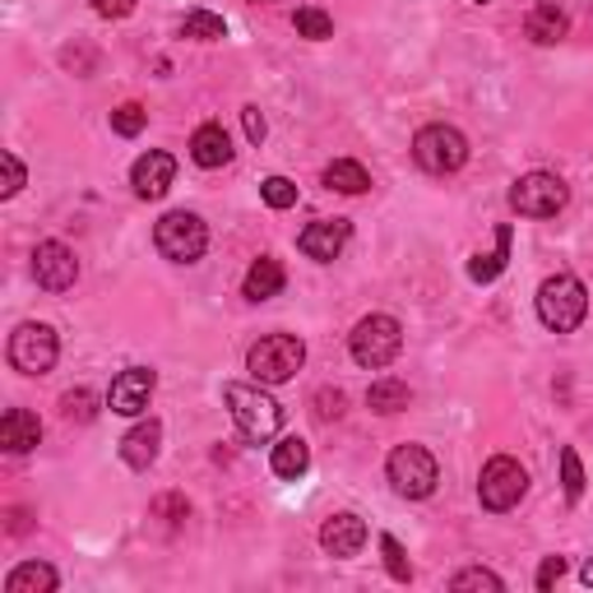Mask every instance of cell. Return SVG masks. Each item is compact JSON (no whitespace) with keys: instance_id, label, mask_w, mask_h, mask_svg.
Instances as JSON below:
<instances>
[{"instance_id":"cell-1","label":"cell","mask_w":593,"mask_h":593,"mask_svg":"<svg viewBox=\"0 0 593 593\" xmlns=\"http://www.w3.org/2000/svg\"><path fill=\"white\" fill-rule=\"evenodd\" d=\"M223 404H228L232 422H237V431H241V441H246V446L274 441L278 427H283V408L270 399L265 389H260V381L255 385H237V381L223 385Z\"/></svg>"},{"instance_id":"cell-2","label":"cell","mask_w":593,"mask_h":593,"mask_svg":"<svg viewBox=\"0 0 593 593\" xmlns=\"http://www.w3.org/2000/svg\"><path fill=\"white\" fill-rule=\"evenodd\" d=\"M589 316V288L575 274H552L538 288V320L552 334H575Z\"/></svg>"},{"instance_id":"cell-3","label":"cell","mask_w":593,"mask_h":593,"mask_svg":"<svg viewBox=\"0 0 593 593\" xmlns=\"http://www.w3.org/2000/svg\"><path fill=\"white\" fill-rule=\"evenodd\" d=\"M153 246H158V255L172 260V265H195V260L209 251V228L200 213L172 209L158 218V228H153Z\"/></svg>"},{"instance_id":"cell-4","label":"cell","mask_w":593,"mask_h":593,"mask_svg":"<svg viewBox=\"0 0 593 593\" xmlns=\"http://www.w3.org/2000/svg\"><path fill=\"white\" fill-rule=\"evenodd\" d=\"M399 348H404V325L394 316H366V320H358L353 334H348V353H353V362L366 371L389 366L399 358Z\"/></svg>"},{"instance_id":"cell-5","label":"cell","mask_w":593,"mask_h":593,"mask_svg":"<svg viewBox=\"0 0 593 593\" xmlns=\"http://www.w3.org/2000/svg\"><path fill=\"white\" fill-rule=\"evenodd\" d=\"M306 362V343L297 334H265L251 353H246V371L260 385H283L293 381Z\"/></svg>"},{"instance_id":"cell-6","label":"cell","mask_w":593,"mask_h":593,"mask_svg":"<svg viewBox=\"0 0 593 593\" xmlns=\"http://www.w3.org/2000/svg\"><path fill=\"white\" fill-rule=\"evenodd\" d=\"M385 477L404 501H427L436 492V482H441V469H436L427 446H399L385 459Z\"/></svg>"},{"instance_id":"cell-7","label":"cell","mask_w":593,"mask_h":593,"mask_svg":"<svg viewBox=\"0 0 593 593\" xmlns=\"http://www.w3.org/2000/svg\"><path fill=\"white\" fill-rule=\"evenodd\" d=\"M413 158L422 172H431V177H450V172H459L469 163V140L459 135L454 125H422L413 135Z\"/></svg>"},{"instance_id":"cell-8","label":"cell","mask_w":593,"mask_h":593,"mask_svg":"<svg viewBox=\"0 0 593 593\" xmlns=\"http://www.w3.org/2000/svg\"><path fill=\"white\" fill-rule=\"evenodd\" d=\"M56 358H61V339H56L52 325L29 320L10 334V366L24 371V376H47V371L56 366Z\"/></svg>"},{"instance_id":"cell-9","label":"cell","mask_w":593,"mask_h":593,"mask_svg":"<svg viewBox=\"0 0 593 593\" xmlns=\"http://www.w3.org/2000/svg\"><path fill=\"white\" fill-rule=\"evenodd\" d=\"M524 492H529V473L519 469V459L510 454H496L482 464V477H477V496L487 510H515V505L524 501Z\"/></svg>"},{"instance_id":"cell-10","label":"cell","mask_w":593,"mask_h":593,"mask_svg":"<svg viewBox=\"0 0 593 593\" xmlns=\"http://www.w3.org/2000/svg\"><path fill=\"white\" fill-rule=\"evenodd\" d=\"M570 200L565 182L557 177V172H529V177H519L510 186V209L519 218H557Z\"/></svg>"},{"instance_id":"cell-11","label":"cell","mask_w":593,"mask_h":593,"mask_svg":"<svg viewBox=\"0 0 593 593\" xmlns=\"http://www.w3.org/2000/svg\"><path fill=\"white\" fill-rule=\"evenodd\" d=\"M33 278H37V288H47V293L75 288L79 255L65 246V241H37V251H33Z\"/></svg>"},{"instance_id":"cell-12","label":"cell","mask_w":593,"mask_h":593,"mask_svg":"<svg viewBox=\"0 0 593 593\" xmlns=\"http://www.w3.org/2000/svg\"><path fill=\"white\" fill-rule=\"evenodd\" d=\"M153 389H158V376H153L149 366H125L112 381V389H107V408L121 417H140L153 399Z\"/></svg>"},{"instance_id":"cell-13","label":"cell","mask_w":593,"mask_h":593,"mask_svg":"<svg viewBox=\"0 0 593 593\" xmlns=\"http://www.w3.org/2000/svg\"><path fill=\"white\" fill-rule=\"evenodd\" d=\"M172 182H177V158L163 149H149L144 158H135V167H130V186H135L140 200H163Z\"/></svg>"},{"instance_id":"cell-14","label":"cell","mask_w":593,"mask_h":593,"mask_svg":"<svg viewBox=\"0 0 593 593\" xmlns=\"http://www.w3.org/2000/svg\"><path fill=\"white\" fill-rule=\"evenodd\" d=\"M348 237H353V228H348L343 218H320V223L301 228L297 251L306 260H316V265H329V260H339V251L348 246Z\"/></svg>"},{"instance_id":"cell-15","label":"cell","mask_w":593,"mask_h":593,"mask_svg":"<svg viewBox=\"0 0 593 593\" xmlns=\"http://www.w3.org/2000/svg\"><path fill=\"white\" fill-rule=\"evenodd\" d=\"M320 547H325L329 557H339V561L358 557L362 547H366V524L358 515H329L320 524Z\"/></svg>"},{"instance_id":"cell-16","label":"cell","mask_w":593,"mask_h":593,"mask_svg":"<svg viewBox=\"0 0 593 593\" xmlns=\"http://www.w3.org/2000/svg\"><path fill=\"white\" fill-rule=\"evenodd\" d=\"M158 450H163V422H158V417H149V422L130 427L125 441H121V459L135 473H149L153 464H158Z\"/></svg>"},{"instance_id":"cell-17","label":"cell","mask_w":593,"mask_h":593,"mask_svg":"<svg viewBox=\"0 0 593 593\" xmlns=\"http://www.w3.org/2000/svg\"><path fill=\"white\" fill-rule=\"evenodd\" d=\"M190 158H195V167H205V172L228 167V163H232V140H228V130L218 125V121L200 125V130L190 135Z\"/></svg>"},{"instance_id":"cell-18","label":"cell","mask_w":593,"mask_h":593,"mask_svg":"<svg viewBox=\"0 0 593 593\" xmlns=\"http://www.w3.org/2000/svg\"><path fill=\"white\" fill-rule=\"evenodd\" d=\"M37 441H42L37 413H29V408H10L6 417H0V446H6L10 454H29Z\"/></svg>"},{"instance_id":"cell-19","label":"cell","mask_w":593,"mask_h":593,"mask_svg":"<svg viewBox=\"0 0 593 593\" xmlns=\"http://www.w3.org/2000/svg\"><path fill=\"white\" fill-rule=\"evenodd\" d=\"M524 33H529L538 47H552V42H561L570 33V19L557 0H538V6L529 10V19H524Z\"/></svg>"},{"instance_id":"cell-20","label":"cell","mask_w":593,"mask_h":593,"mask_svg":"<svg viewBox=\"0 0 593 593\" xmlns=\"http://www.w3.org/2000/svg\"><path fill=\"white\" fill-rule=\"evenodd\" d=\"M283 283H288V274H283V265L274 255H260L255 265L246 270V283H241V293H246V301H270L283 293Z\"/></svg>"},{"instance_id":"cell-21","label":"cell","mask_w":593,"mask_h":593,"mask_svg":"<svg viewBox=\"0 0 593 593\" xmlns=\"http://www.w3.org/2000/svg\"><path fill=\"white\" fill-rule=\"evenodd\" d=\"M510 241H515V228L501 223V228H496V251L473 255V260H469V278H473V283H496V278L505 274V265H510Z\"/></svg>"},{"instance_id":"cell-22","label":"cell","mask_w":593,"mask_h":593,"mask_svg":"<svg viewBox=\"0 0 593 593\" xmlns=\"http://www.w3.org/2000/svg\"><path fill=\"white\" fill-rule=\"evenodd\" d=\"M56 584H61V575L47 561H24L6 575V593H56Z\"/></svg>"},{"instance_id":"cell-23","label":"cell","mask_w":593,"mask_h":593,"mask_svg":"<svg viewBox=\"0 0 593 593\" xmlns=\"http://www.w3.org/2000/svg\"><path fill=\"white\" fill-rule=\"evenodd\" d=\"M270 469H274L278 477L297 482L306 469H311V446H306L301 436H283V441L274 446V454H270Z\"/></svg>"},{"instance_id":"cell-24","label":"cell","mask_w":593,"mask_h":593,"mask_svg":"<svg viewBox=\"0 0 593 593\" xmlns=\"http://www.w3.org/2000/svg\"><path fill=\"white\" fill-rule=\"evenodd\" d=\"M325 186L339 190V195H362V190H371V172L353 158H339V163L325 167Z\"/></svg>"},{"instance_id":"cell-25","label":"cell","mask_w":593,"mask_h":593,"mask_svg":"<svg viewBox=\"0 0 593 593\" xmlns=\"http://www.w3.org/2000/svg\"><path fill=\"white\" fill-rule=\"evenodd\" d=\"M408 404H413V389L404 381H376V385L366 389V408L371 413H385L389 417V413H404Z\"/></svg>"},{"instance_id":"cell-26","label":"cell","mask_w":593,"mask_h":593,"mask_svg":"<svg viewBox=\"0 0 593 593\" xmlns=\"http://www.w3.org/2000/svg\"><path fill=\"white\" fill-rule=\"evenodd\" d=\"M182 37L218 42V37H228V24H223V14H213V10H190V14L182 19Z\"/></svg>"},{"instance_id":"cell-27","label":"cell","mask_w":593,"mask_h":593,"mask_svg":"<svg viewBox=\"0 0 593 593\" xmlns=\"http://www.w3.org/2000/svg\"><path fill=\"white\" fill-rule=\"evenodd\" d=\"M61 417H65V422H94V417H98V394L94 389H70V394H61Z\"/></svg>"},{"instance_id":"cell-28","label":"cell","mask_w":593,"mask_h":593,"mask_svg":"<svg viewBox=\"0 0 593 593\" xmlns=\"http://www.w3.org/2000/svg\"><path fill=\"white\" fill-rule=\"evenodd\" d=\"M293 29H297V37L325 42V37H334V19H329L325 10H316V6H301V10L293 14Z\"/></svg>"},{"instance_id":"cell-29","label":"cell","mask_w":593,"mask_h":593,"mask_svg":"<svg viewBox=\"0 0 593 593\" xmlns=\"http://www.w3.org/2000/svg\"><path fill=\"white\" fill-rule=\"evenodd\" d=\"M561 487H565V501L575 505L584 496V464H580V454L575 450H561Z\"/></svg>"},{"instance_id":"cell-30","label":"cell","mask_w":593,"mask_h":593,"mask_svg":"<svg viewBox=\"0 0 593 593\" xmlns=\"http://www.w3.org/2000/svg\"><path fill=\"white\" fill-rule=\"evenodd\" d=\"M260 200H265L270 209H293V205H297V182H288V177H265V182H260Z\"/></svg>"},{"instance_id":"cell-31","label":"cell","mask_w":593,"mask_h":593,"mask_svg":"<svg viewBox=\"0 0 593 593\" xmlns=\"http://www.w3.org/2000/svg\"><path fill=\"white\" fill-rule=\"evenodd\" d=\"M450 589H454V593H464V589H487V593H501V589H505V580L496 575V570L473 565V570H459V575L450 580Z\"/></svg>"},{"instance_id":"cell-32","label":"cell","mask_w":593,"mask_h":593,"mask_svg":"<svg viewBox=\"0 0 593 593\" xmlns=\"http://www.w3.org/2000/svg\"><path fill=\"white\" fill-rule=\"evenodd\" d=\"M144 125H149V112H144L140 102H121L117 112H112V130H117V135H125V140H135Z\"/></svg>"},{"instance_id":"cell-33","label":"cell","mask_w":593,"mask_h":593,"mask_svg":"<svg viewBox=\"0 0 593 593\" xmlns=\"http://www.w3.org/2000/svg\"><path fill=\"white\" fill-rule=\"evenodd\" d=\"M381 552H385V570L399 584H408L413 580V565H408V557H404V542L394 538V534H381Z\"/></svg>"},{"instance_id":"cell-34","label":"cell","mask_w":593,"mask_h":593,"mask_svg":"<svg viewBox=\"0 0 593 593\" xmlns=\"http://www.w3.org/2000/svg\"><path fill=\"white\" fill-rule=\"evenodd\" d=\"M0 167H6V186H0V195H6V200H14V195L24 190L29 172H24V163H19L14 153H0Z\"/></svg>"},{"instance_id":"cell-35","label":"cell","mask_w":593,"mask_h":593,"mask_svg":"<svg viewBox=\"0 0 593 593\" xmlns=\"http://www.w3.org/2000/svg\"><path fill=\"white\" fill-rule=\"evenodd\" d=\"M153 515H158V519H167V524H182L186 515H190V505H186V496H158V501H153Z\"/></svg>"},{"instance_id":"cell-36","label":"cell","mask_w":593,"mask_h":593,"mask_svg":"<svg viewBox=\"0 0 593 593\" xmlns=\"http://www.w3.org/2000/svg\"><path fill=\"white\" fill-rule=\"evenodd\" d=\"M89 6H94V14H102V19H125V14H135L140 0H89Z\"/></svg>"},{"instance_id":"cell-37","label":"cell","mask_w":593,"mask_h":593,"mask_svg":"<svg viewBox=\"0 0 593 593\" xmlns=\"http://www.w3.org/2000/svg\"><path fill=\"white\" fill-rule=\"evenodd\" d=\"M561 575H565V557H547V561L538 565V593H547Z\"/></svg>"},{"instance_id":"cell-38","label":"cell","mask_w":593,"mask_h":593,"mask_svg":"<svg viewBox=\"0 0 593 593\" xmlns=\"http://www.w3.org/2000/svg\"><path fill=\"white\" fill-rule=\"evenodd\" d=\"M241 125H246L251 144H265V117H260V107H241Z\"/></svg>"},{"instance_id":"cell-39","label":"cell","mask_w":593,"mask_h":593,"mask_svg":"<svg viewBox=\"0 0 593 593\" xmlns=\"http://www.w3.org/2000/svg\"><path fill=\"white\" fill-rule=\"evenodd\" d=\"M316 404H320V408H316L320 417H339V413H343V394H339V389H320Z\"/></svg>"},{"instance_id":"cell-40","label":"cell","mask_w":593,"mask_h":593,"mask_svg":"<svg viewBox=\"0 0 593 593\" xmlns=\"http://www.w3.org/2000/svg\"><path fill=\"white\" fill-rule=\"evenodd\" d=\"M65 65H79L84 75L94 70V52H65Z\"/></svg>"},{"instance_id":"cell-41","label":"cell","mask_w":593,"mask_h":593,"mask_svg":"<svg viewBox=\"0 0 593 593\" xmlns=\"http://www.w3.org/2000/svg\"><path fill=\"white\" fill-rule=\"evenodd\" d=\"M33 524H29V510H10V534L19 538V534H29Z\"/></svg>"},{"instance_id":"cell-42","label":"cell","mask_w":593,"mask_h":593,"mask_svg":"<svg viewBox=\"0 0 593 593\" xmlns=\"http://www.w3.org/2000/svg\"><path fill=\"white\" fill-rule=\"evenodd\" d=\"M580 580H584V584L593 589V561H584V570H580Z\"/></svg>"},{"instance_id":"cell-43","label":"cell","mask_w":593,"mask_h":593,"mask_svg":"<svg viewBox=\"0 0 593 593\" xmlns=\"http://www.w3.org/2000/svg\"><path fill=\"white\" fill-rule=\"evenodd\" d=\"M473 6H487V0H473Z\"/></svg>"}]
</instances>
